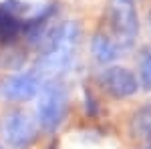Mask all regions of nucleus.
Here are the masks:
<instances>
[{"label": "nucleus", "mask_w": 151, "mask_h": 149, "mask_svg": "<svg viewBox=\"0 0 151 149\" xmlns=\"http://www.w3.org/2000/svg\"><path fill=\"white\" fill-rule=\"evenodd\" d=\"M22 4L18 0H6L0 4V45H8L22 36L24 20L20 18Z\"/></svg>", "instance_id": "0eeeda50"}, {"label": "nucleus", "mask_w": 151, "mask_h": 149, "mask_svg": "<svg viewBox=\"0 0 151 149\" xmlns=\"http://www.w3.org/2000/svg\"><path fill=\"white\" fill-rule=\"evenodd\" d=\"M105 28L103 30L119 50H127L135 45L139 35V16L135 0H109L105 8Z\"/></svg>", "instance_id": "f03ea898"}, {"label": "nucleus", "mask_w": 151, "mask_h": 149, "mask_svg": "<svg viewBox=\"0 0 151 149\" xmlns=\"http://www.w3.org/2000/svg\"><path fill=\"white\" fill-rule=\"evenodd\" d=\"M91 50H93V57L99 65H109V63H113V60L119 57V53H121L119 46L113 42V38H109L103 30H97L93 35Z\"/></svg>", "instance_id": "6e6552de"}, {"label": "nucleus", "mask_w": 151, "mask_h": 149, "mask_svg": "<svg viewBox=\"0 0 151 149\" xmlns=\"http://www.w3.org/2000/svg\"><path fill=\"white\" fill-rule=\"evenodd\" d=\"M40 75L36 71H24L0 79V99L6 103L30 101L40 89Z\"/></svg>", "instance_id": "39448f33"}, {"label": "nucleus", "mask_w": 151, "mask_h": 149, "mask_svg": "<svg viewBox=\"0 0 151 149\" xmlns=\"http://www.w3.org/2000/svg\"><path fill=\"white\" fill-rule=\"evenodd\" d=\"M85 101H87V113L91 115V117H95V115L99 113V105H97V101H95V97L91 95V91H87L85 93Z\"/></svg>", "instance_id": "9b49d317"}, {"label": "nucleus", "mask_w": 151, "mask_h": 149, "mask_svg": "<svg viewBox=\"0 0 151 149\" xmlns=\"http://www.w3.org/2000/svg\"><path fill=\"white\" fill-rule=\"evenodd\" d=\"M99 83L107 95L113 99H129L139 91V81L137 77L125 67H109L101 73Z\"/></svg>", "instance_id": "423d86ee"}, {"label": "nucleus", "mask_w": 151, "mask_h": 149, "mask_svg": "<svg viewBox=\"0 0 151 149\" xmlns=\"http://www.w3.org/2000/svg\"><path fill=\"white\" fill-rule=\"evenodd\" d=\"M0 149H2V147H0Z\"/></svg>", "instance_id": "ddd939ff"}, {"label": "nucleus", "mask_w": 151, "mask_h": 149, "mask_svg": "<svg viewBox=\"0 0 151 149\" xmlns=\"http://www.w3.org/2000/svg\"><path fill=\"white\" fill-rule=\"evenodd\" d=\"M4 137L14 149H26L38 139V123L26 111H12L4 117Z\"/></svg>", "instance_id": "20e7f679"}, {"label": "nucleus", "mask_w": 151, "mask_h": 149, "mask_svg": "<svg viewBox=\"0 0 151 149\" xmlns=\"http://www.w3.org/2000/svg\"><path fill=\"white\" fill-rule=\"evenodd\" d=\"M129 131H131V137L151 141V105L141 107L139 111L133 115Z\"/></svg>", "instance_id": "1a4fd4ad"}, {"label": "nucleus", "mask_w": 151, "mask_h": 149, "mask_svg": "<svg viewBox=\"0 0 151 149\" xmlns=\"http://www.w3.org/2000/svg\"><path fill=\"white\" fill-rule=\"evenodd\" d=\"M149 28H151V10H149Z\"/></svg>", "instance_id": "f8f14e48"}, {"label": "nucleus", "mask_w": 151, "mask_h": 149, "mask_svg": "<svg viewBox=\"0 0 151 149\" xmlns=\"http://www.w3.org/2000/svg\"><path fill=\"white\" fill-rule=\"evenodd\" d=\"M38 45H40V55H38L40 71L52 77L65 75L73 67L79 53L81 24L77 20H70V22L58 24L55 28H48Z\"/></svg>", "instance_id": "f257e3e1"}, {"label": "nucleus", "mask_w": 151, "mask_h": 149, "mask_svg": "<svg viewBox=\"0 0 151 149\" xmlns=\"http://www.w3.org/2000/svg\"><path fill=\"white\" fill-rule=\"evenodd\" d=\"M139 87L151 91V48H143L139 55Z\"/></svg>", "instance_id": "9d476101"}, {"label": "nucleus", "mask_w": 151, "mask_h": 149, "mask_svg": "<svg viewBox=\"0 0 151 149\" xmlns=\"http://www.w3.org/2000/svg\"><path fill=\"white\" fill-rule=\"evenodd\" d=\"M38 103H36V123L48 133H55L60 129V125L67 121V115L70 109L69 101V89L60 83L52 79L40 85L38 89Z\"/></svg>", "instance_id": "7ed1b4c3"}]
</instances>
